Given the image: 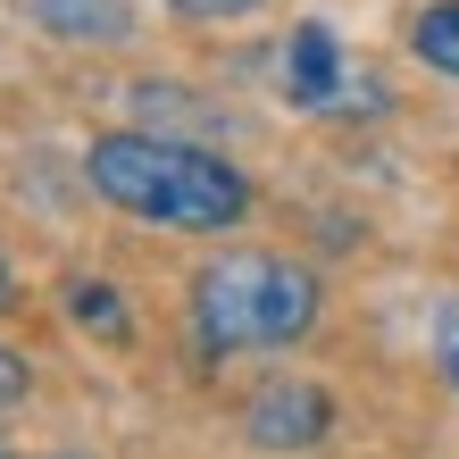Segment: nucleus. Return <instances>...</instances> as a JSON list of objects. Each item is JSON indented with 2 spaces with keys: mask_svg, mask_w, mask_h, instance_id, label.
<instances>
[{
  "mask_svg": "<svg viewBox=\"0 0 459 459\" xmlns=\"http://www.w3.org/2000/svg\"><path fill=\"white\" fill-rule=\"evenodd\" d=\"M34 25H50V34H67V42H126L134 9L126 0H34Z\"/></svg>",
  "mask_w": 459,
  "mask_h": 459,
  "instance_id": "nucleus-5",
  "label": "nucleus"
},
{
  "mask_svg": "<svg viewBox=\"0 0 459 459\" xmlns=\"http://www.w3.org/2000/svg\"><path fill=\"white\" fill-rule=\"evenodd\" d=\"M17 309V276H9V259H0V317Z\"/></svg>",
  "mask_w": 459,
  "mask_h": 459,
  "instance_id": "nucleus-11",
  "label": "nucleus"
},
{
  "mask_svg": "<svg viewBox=\"0 0 459 459\" xmlns=\"http://www.w3.org/2000/svg\"><path fill=\"white\" fill-rule=\"evenodd\" d=\"M435 368H443V385L459 393V301L435 309Z\"/></svg>",
  "mask_w": 459,
  "mask_h": 459,
  "instance_id": "nucleus-8",
  "label": "nucleus"
},
{
  "mask_svg": "<svg viewBox=\"0 0 459 459\" xmlns=\"http://www.w3.org/2000/svg\"><path fill=\"white\" fill-rule=\"evenodd\" d=\"M410 50L426 67H443V75H459V0H435L418 25H410Z\"/></svg>",
  "mask_w": 459,
  "mask_h": 459,
  "instance_id": "nucleus-7",
  "label": "nucleus"
},
{
  "mask_svg": "<svg viewBox=\"0 0 459 459\" xmlns=\"http://www.w3.org/2000/svg\"><path fill=\"white\" fill-rule=\"evenodd\" d=\"M84 176H92L100 201L126 209V218L176 226V234H226L242 209H251V184H242L218 151L168 143V134H100Z\"/></svg>",
  "mask_w": 459,
  "mask_h": 459,
  "instance_id": "nucleus-1",
  "label": "nucleus"
},
{
  "mask_svg": "<svg viewBox=\"0 0 459 459\" xmlns=\"http://www.w3.org/2000/svg\"><path fill=\"white\" fill-rule=\"evenodd\" d=\"M284 92H292V109H342V100H351L342 42L326 34V25H292V42H284Z\"/></svg>",
  "mask_w": 459,
  "mask_h": 459,
  "instance_id": "nucleus-4",
  "label": "nucleus"
},
{
  "mask_svg": "<svg viewBox=\"0 0 459 459\" xmlns=\"http://www.w3.org/2000/svg\"><path fill=\"white\" fill-rule=\"evenodd\" d=\"M168 9H193V17H242V9H259V0H168Z\"/></svg>",
  "mask_w": 459,
  "mask_h": 459,
  "instance_id": "nucleus-10",
  "label": "nucleus"
},
{
  "mask_svg": "<svg viewBox=\"0 0 459 459\" xmlns=\"http://www.w3.org/2000/svg\"><path fill=\"white\" fill-rule=\"evenodd\" d=\"M25 385H34V376H25V359H17V351H0V410H9V401H25Z\"/></svg>",
  "mask_w": 459,
  "mask_h": 459,
  "instance_id": "nucleus-9",
  "label": "nucleus"
},
{
  "mask_svg": "<svg viewBox=\"0 0 459 459\" xmlns=\"http://www.w3.org/2000/svg\"><path fill=\"white\" fill-rule=\"evenodd\" d=\"M67 317H75L84 334H100V342H126V334H134L126 292H117V284H92V276H75V284H67Z\"/></svg>",
  "mask_w": 459,
  "mask_h": 459,
  "instance_id": "nucleus-6",
  "label": "nucleus"
},
{
  "mask_svg": "<svg viewBox=\"0 0 459 459\" xmlns=\"http://www.w3.org/2000/svg\"><path fill=\"white\" fill-rule=\"evenodd\" d=\"M201 351H276L317 326V276L276 251H226L193 276Z\"/></svg>",
  "mask_w": 459,
  "mask_h": 459,
  "instance_id": "nucleus-2",
  "label": "nucleus"
},
{
  "mask_svg": "<svg viewBox=\"0 0 459 459\" xmlns=\"http://www.w3.org/2000/svg\"><path fill=\"white\" fill-rule=\"evenodd\" d=\"M326 426H334V401L317 385H301V376L259 385L251 410H242V435H251L259 451H309V443H326Z\"/></svg>",
  "mask_w": 459,
  "mask_h": 459,
  "instance_id": "nucleus-3",
  "label": "nucleus"
}]
</instances>
